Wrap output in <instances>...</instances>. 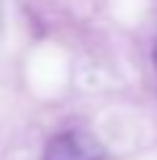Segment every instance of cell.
<instances>
[{
	"instance_id": "obj_1",
	"label": "cell",
	"mask_w": 157,
	"mask_h": 160,
	"mask_svg": "<svg viewBox=\"0 0 157 160\" xmlns=\"http://www.w3.org/2000/svg\"><path fill=\"white\" fill-rule=\"evenodd\" d=\"M105 150L87 131H63L50 139L42 160H102Z\"/></svg>"
},
{
	"instance_id": "obj_2",
	"label": "cell",
	"mask_w": 157,
	"mask_h": 160,
	"mask_svg": "<svg viewBox=\"0 0 157 160\" xmlns=\"http://www.w3.org/2000/svg\"><path fill=\"white\" fill-rule=\"evenodd\" d=\"M155 63H157V45H155Z\"/></svg>"
}]
</instances>
